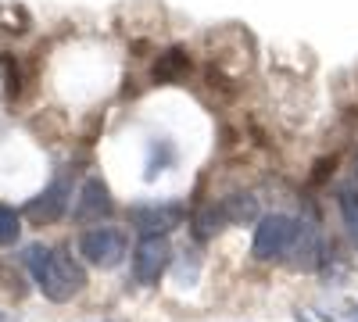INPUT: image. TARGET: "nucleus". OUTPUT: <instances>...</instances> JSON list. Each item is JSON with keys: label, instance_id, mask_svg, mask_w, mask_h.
Instances as JSON below:
<instances>
[{"label": "nucleus", "instance_id": "nucleus-2", "mask_svg": "<svg viewBox=\"0 0 358 322\" xmlns=\"http://www.w3.org/2000/svg\"><path fill=\"white\" fill-rule=\"evenodd\" d=\"M294 237H297V219L283 215V212H273L265 215L255 229V240H251V254L258 261H283L294 247Z\"/></svg>", "mask_w": 358, "mask_h": 322}, {"label": "nucleus", "instance_id": "nucleus-11", "mask_svg": "<svg viewBox=\"0 0 358 322\" xmlns=\"http://www.w3.org/2000/svg\"><path fill=\"white\" fill-rule=\"evenodd\" d=\"M190 226H194V237H197V240H212L215 233L226 229V219H222V212H219V204H204V208L194 212Z\"/></svg>", "mask_w": 358, "mask_h": 322}, {"label": "nucleus", "instance_id": "nucleus-13", "mask_svg": "<svg viewBox=\"0 0 358 322\" xmlns=\"http://www.w3.org/2000/svg\"><path fill=\"white\" fill-rule=\"evenodd\" d=\"M176 161V147L169 140H155L151 143V158H147V180H155L158 172H165V165Z\"/></svg>", "mask_w": 358, "mask_h": 322}, {"label": "nucleus", "instance_id": "nucleus-3", "mask_svg": "<svg viewBox=\"0 0 358 322\" xmlns=\"http://www.w3.org/2000/svg\"><path fill=\"white\" fill-rule=\"evenodd\" d=\"M79 254L83 261L97 269H115L126 258V233L115 226H94L79 237Z\"/></svg>", "mask_w": 358, "mask_h": 322}, {"label": "nucleus", "instance_id": "nucleus-10", "mask_svg": "<svg viewBox=\"0 0 358 322\" xmlns=\"http://www.w3.org/2000/svg\"><path fill=\"white\" fill-rule=\"evenodd\" d=\"M190 72V54L183 47H172L165 54H158V61H155V82H179Z\"/></svg>", "mask_w": 358, "mask_h": 322}, {"label": "nucleus", "instance_id": "nucleus-8", "mask_svg": "<svg viewBox=\"0 0 358 322\" xmlns=\"http://www.w3.org/2000/svg\"><path fill=\"white\" fill-rule=\"evenodd\" d=\"M319 258H322V244H319L315 226L297 222V237H294V247H290V265L312 272V269L319 265Z\"/></svg>", "mask_w": 358, "mask_h": 322}, {"label": "nucleus", "instance_id": "nucleus-5", "mask_svg": "<svg viewBox=\"0 0 358 322\" xmlns=\"http://www.w3.org/2000/svg\"><path fill=\"white\" fill-rule=\"evenodd\" d=\"M172 261V244L165 237H140L133 251V279L140 286H155Z\"/></svg>", "mask_w": 358, "mask_h": 322}, {"label": "nucleus", "instance_id": "nucleus-7", "mask_svg": "<svg viewBox=\"0 0 358 322\" xmlns=\"http://www.w3.org/2000/svg\"><path fill=\"white\" fill-rule=\"evenodd\" d=\"M111 212H115V200H111L104 180H97V175H94V180H86L79 197H76V208H72L76 222H101Z\"/></svg>", "mask_w": 358, "mask_h": 322}, {"label": "nucleus", "instance_id": "nucleus-12", "mask_svg": "<svg viewBox=\"0 0 358 322\" xmlns=\"http://www.w3.org/2000/svg\"><path fill=\"white\" fill-rule=\"evenodd\" d=\"M337 208H341V219H344V229H348L351 244L358 247V190L351 183L337 190Z\"/></svg>", "mask_w": 358, "mask_h": 322}, {"label": "nucleus", "instance_id": "nucleus-6", "mask_svg": "<svg viewBox=\"0 0 358 322\" xmlns=\"http://www.w3.org/2000/svg\"><path fill=\"white\" fill-rule=\"evenodd\" d=\"M69 200H72V180H69V172H62V175H54L43 193H36L25 204V215L36 226H50L69 212Z\"/></svg>", "mask_w": 358, "mask_h": 322}, {"label": "nucleus", "instance_id": "nucleus-15", "mask_svg": "<svg viewBox=\"0 0 358 322\" xmlns=\"http://www.w3.org/2000/svg\"><path fill=\"white\" fill-rule=\"evenodd\" d=\"M351 186L358 190V151H355V158H351Z\"/></svg>", "mask_w": 358, "mask_h": 322}, {"label": "nucleus", "instance_id": "nucleus-17", "mask_svg": "<svg viewBox=\"0 0 358 322\" xmlns=\"http://www.w3.org/2000/svg\"><path fill=\"white\" fill-rule=\"evenodd\" d=\"M104 322H111V319H104Z\"/></svg>", "mask_w": 358, "mask_h": 322}, {"label": "nucleus", "instance_id": "nucleus-4", "mask_svg": "<svg viewBox=\"0 0 358 322\" xmlns=\"http://www.w3.org/2000/svg\"><path fill=\"white\" fill-rule=\"evenodd\" d=\"M183 219H187V208L179 200H151V204H133L129 208V226L140 237H165Z\"/></svg>", "mask_w": 358, "mask_h": 322}, {"label": "nucleus", "instance_id": "nucleus-9", "mask_svg": "<svg viewBox=\"0 0 358 322\" xmlns=\"http://www.w3.org/2000/svg\"><path fill=\"white\" fill-rule=\"evenodd\" d=\"M219 212L226 219V226H244V222H255L258 219V197L248 193V190H236V193H226L219 200Z\"/></svg>", "mask_w": 358, "mask_h": 322}, {"label": "nucleus", "instance_id": "nucleus-16", "mask_svg": "<svg viewBox=\"0 0 358 322\" xmlns=\"http://www.w3.org/2000/svg\"><path fill=\"white\" fill-rule=\"evenodd\" d=\"M0 322H8V319H4V312H0Z\"/></svg>", "mask_w": 358, "mask_h": 322}, {"label": "nucleus", "instance_id": "nucleus-1", "mask_svg": "<svg viewBox=\"0 0 358 322\" xmlns=\"http://www.w3.org/2000/svg\"><path fill=\"white\" fill-rule=\"evenodd\" d=\"M25 261L33 269V279L40 283L47 301L65 305L86 290V269L62 247H29Z\"/></svg>", "mask_w": 358, "mask_h": 322}, {"label": "nucleus", "instance_id": "nucleus-14", "mask_svg": "<svg viewBox=\"0 0 358 322\" xmlns=\"http://www.w3.org/2000/svg\"><path fill=\"white\" fill-rule=\"evenodd\" d=\"M22 233V222H18V212L8 208V204H0V247H11Z\"/></svg>", "mask_w": 358, "mask_h": 322}]
</instances>
